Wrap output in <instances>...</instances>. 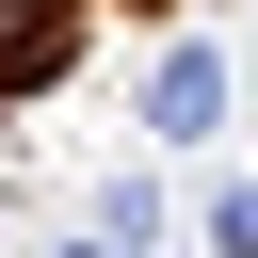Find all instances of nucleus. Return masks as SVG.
Segmentation results:
<instances>
[{
  "instance_id": "nucleus-1",
  "label": "nucleus",
  "mask_w": 258,
  "mask_h": 258,
  "mask_svg": "<svg viewBox=\"0 0 258 258\" xmlns=\"http://www.w3.org/2000/svg\"><path fill=\"white\" fill-rule=\"evenodd\" d=\"M210 97H226V64H210V48H177V64H161V129H210Z\"/></svg>"
},
{
  "instance_id": "nucleus-2",
  "label": "nucleus",
  "mask_w": 258,
  "mask_h": 258,
  "mask_svg": "<svg viewBox=\"0 0 258 258\" xmlns=\"http://www.w3.org/2000/svg\"><path fill=\"white\" fill-rule=\"evenodd\" d=\"M64 258H113V242H64Z\"/></svg>"
}]
</instances>
